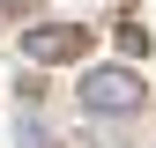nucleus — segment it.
Masks as SVG:
<instances>
[{
	"mask_svg": "<svg viewBox=\"0 0 156 148\" xmlns=\"http://www.w3.org/2000/svg\"><path fill=\"white\" fill-rule=\"evenodd\" d=\"M74 96H82V111H97V119H134V111L149 104V82L112 59V67H89L82 82H74Z\"/></svg>",
	"mask_w": 156,
	"mask_h": 148,
	"instance_id": "obj_1",
	"label": "nucleus"
},
{
	"mask_svg": "<svg viewBox=\"0 0 156 148\" xmlns=\"http://www.w3.org/2000/svg\"><path fill=\"white\" fill-rule=\"evenodd\" d=\"M82 45H89L82 30H30V37H23V52H30V59H45V67H60V59H74Z\"/></svg>",
	"mask_w": 156,
	"mask_h": 148,
	"instance_id": "obj_2",
	"label": "nucleus"
},
{
	"mask_svg": "<svg viewBox=\"0 0 156 148\" xmlns=\"http://www.w3.org/2000/svg\"><path fill=\"white\" fill-rule=\"evenodd\" d=\"M15 141H23V148H45V126H37L30 111H23V119H15Z\"/></svg>",
	"mask_w": 156,
	"mask_h": 148,
	"instance_id": "obj_3",
	"label": "nucleus"
}]
</instances>
